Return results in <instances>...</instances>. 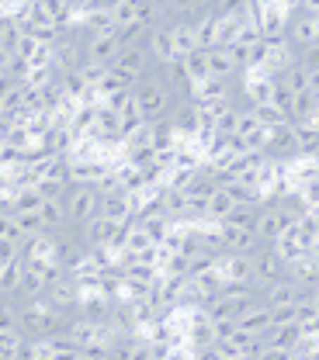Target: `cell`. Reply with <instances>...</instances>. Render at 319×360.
<instances>
[{"label": "cell", "instance_id": "6da1fadb", "mask_svg": "<svg viewBox=\"0 0 319 360\" xmlns=\"http://www.w3.org/2000/svg\"><path fill=\"white\" fill-rule=\"evenodd\" d=\"M132 101H136V111L142 115V122H156V118H167L170 108H174V94L163 84V73L160 66L153 73H142L139 84L132 87Z\"/></svg>", "mask_w": 319, "mask_h": 360}, {"label": "cell", "instance_id": "7a4b0ae2", "mask_svg": "<svg viewBox=\"0 0 319 360\" xmlns=\"http://www.w3.org/2000/svg\"><path fill=\"white\" fill-rule=\"evenodd\" d=\"M97 205H101V194L91 184H70L63 194V208H66L70 225H87L97 215Z\"/></svg>", "mask_w": 319, "mask_h": 360}, {"label": "cell", "instance_id": "3957f363", "mask_svg": "<svg viewBox=\"0 0 319 360\" xmlns=\"http://www.w3.org/2000/svg\"><path fill=\"white\" fill-rule=\"evenodd\" d=\"M284 42L292 45V52H302L309 45H319V14H306L302 7L288 14L284 25Z\"/></svg>", "mask_w": 319, "mask_h": 360}, {"label": "cell", "instance_id": "277c9868", "mask_svg": "<svg viewBox=\"0 0 319 360\" xmlns=\"http://www.w3.org/2000/svg\"><path fill=\"white\" fill-rule=\"evenodd\" d=\"M122 52V45L115 35H94L84 42V59L87 63H101V66H111L115 63V56Z\"/></svg>", "mask_w": 319, "mask_h": 360}, {"label": "cell", "instance_id": "5b68a950", "mask_svg": "<svg viewBox=\"0 0 319 360\" xmlns=\"http://www.w3.org/2000/svg\"><path fill=\"white\" fill-rule=\"evenodd\" d=\"M219 239H223V253H254L261 243L250 229H229L219 225Z\"/></svg>", "mask_w": 319, "mask_h": 360}, {"label": "cell", "instance_id": "8992f818", "mask_svg": "<svg viewBox=\"0 0 319 360\" xmlns=\"http://www.w3.org/2000/svg\"><path fill=\"white\" fill-rule=\"evenodd\" d=\"M250 232L257 236V243H274L277 239V205H257Z\"/></svg>", "mask_w": 319, "mask_h": 360}, {"label": "cell", "instance_id": "52a82bcc", "mask_svg": "<svg viewBox=\"0 0 319 360\" xmlns=\"http://www.w3.org/2000/svg\"><path fill=\"white\" fill-rule=\"evenodd\" d=\"M232 322H236V329H243V333H250V336H257V340L274 326L268 305H254L250 312H243L239 319H232Z\"/></svg>", "mask_w": 319, "mask_h": 360}, {"label": "cell", "instance_id": "ba28073f", "mask_svg": "<svg viewBox=\"0 0 319 360\" xmlns=\"http://www.w3.org/2000/svg\"><path fill=\"white\" fill-rule=\"evenodd\" d=\"M97 215H101V219H108V222H125V219L132 215V208H129V198H125V191H111V194H101Z\"/></svg>", "mask_w": 319, "mask_h": 360}, {"label": "cell", "instance_id": "9c48e42d", "mask_svg": "<svg viewBox=\"0 0 319 360\" xmlns=\"http://www.w3.org/2000/svg\"><path fill=\"white\" fill-rule=\"evenodd\" d=\"M309 115H319V84H309L306 90H299L292 97V111H288V122H302Z\"/></svg>", "mask_w": 319, "mask_h": 360}, {"label": "cell", "instance_id": "30bf717a", "mask_svg": "<svg viewBox=\"0 0 319 360\" xmlns=\"http://www.w3.org/2000/svg\"><path fill=\"white\" fill-rule=\"evenodd\" d=\"M160 73H163V84H167V90L174 94V97H191V90H194V84H191V77L184 73V66L174 59V63H167V66H160Z\"/></svg>", "mask_w": 319, "mask_h": 360}, {"label": "cell", "instance_id": "8fae6325", "mask_svg": "<svg viewBox=\"0 0 319 360\" xmlns=\"http://www.w3.org/2000/svg\"><path fill=\"white\" fill-rule=\"evenodd\" d=\"M170 129L174 135H184V139H191V135L198 132V111H194V104H177V108H170Z\"/></svg>", "mask_w": 319, "mask_h": 360}, {"label": "cell", "instance_id": "7c38bea8", "mask_svg": "<svg viewBox=\"0 0 319 360\" xmlns=\"http://www.w3.org/2000/svg\"><path fill=\"white\" fill-rule=\"evenodd\" d=\"M108 174V167L101 163V160H70V177L73 184H97V180Z\"/></svg>", "mask_w": 319, "mask_h": 360}, {"label": "cell", "instance_id": "4fadbf2b", "mask_svg": "<svg viewBox=\"0 0 319 360\" xmlns=\"http://www.w3.org/2000/svg\"><path fill=\"white\" fill-rule=\"evenodd\" d=\"M223 191L229 194V201L236 208H257L261 205V191L250 187V184H243V180H229V184H223Z\"/></svg>", "mask_w": 319, "mask_h": 360}, {"label": "cell", "instance_id": "5bb4252c", "mask_svg": "<svg viewBox=\"0 0 319 360\" xmlns=\"http://www.w3.org/2000/svg\"><path fill=\"white\" fill-rule=\"evenodd\" d=\"M39 219H42V229L46 232H63V229H70V219H66V208H63V201H42V208H39Z\"/></svg>", "mask_w": 319, "mask_h": 360}, {"label": "cell", "instance_id": "9a60e30c", "mask_svg": "<svg viewBox=\"0 0 319 360\" xmlns=\"http://www.w3.org/2000/svg\"><path fill=\"white\" fill-rule=\"evenodd\" d=\"M284 87L292 90V94H299V90H306L309 84H319V77H309V70L306 66H299V63H288L281 73H274Z\"/></svg>", "mask_w": 319, "mask_h": 360}, {"label": "cell", "instance_id": "2e32d148", "mask_svg": "<svg viewBox=\"0 0 319 360\" xmlns=\"http://www.w3.org/2000/svg\"><path fill=\"white\" fill-rule=\"evenodd\" d=\"M205 66H208V77H223V80L236 77V70H232V63H229V56H226V49H208V52H205Z\"/></svg>", "mask_w": 319, "mask_h": 360}, {"label": "cell", "instance_id": "e0dca14e", "mask_svg": "<svg viewBox=\"0 0 319 360\" xmlns=\"http://www.w3.org/2000/svg\"><path fill=\"white\" fill-rule=\"evenodd\" d=\"M21 270H25V264L14 257L11 264H4L0 267V298H11L14 291H18V284H21Z\"/></svg>", "mask_w": 319, "mask_h": 360}, {"label": "cell", "instance_id": "ac0fdd59", "mask_svg": "<svg viewBox=\"0 0 319 360\" xmlns=\"http://www.w3.org/2000/svg\"><path fill=\"white\" fill-rule=\"evenodd\" d=\"M156 274H160L156 267H149V264H139V260H132V264H125V267H122V277H125L129 284L142 288V291L153 284V277H156Z\"/></svg>", "mask_w": 319, "mask_h": 360}, {"label": "cell", "instance_id": "d6986e66", "mask_svg": "<svg viewBox=\"0 0 319 360\" xmlns=\"http://www.w3.org/2000/svg\"><path fill=\"white\" fill-rule=\"evenodd\" d=\"M177 63L184 66V73L191 77V84H198V80H205V77H208V66H205V52H201V49H194V52L181 56Z\"/></svg>", "mask_w": 319, "mask_h": 360}, {"label": "cell", "instance_id": "ffe728a7", "mask_svg": "<svg viewBox=\"0 0 319 360\" xmlns=\"http://www.w3.org/2000/svg\"><path fill=\"white\" fill-rule=\"evenodd\" d=\"M271 77L268 80H254V84H239V94L246 97V104L254 108V104H268L271 101Z\"/></svg>", "mask_w": 319, "mask_h": 360}, {"label": "cell", "instance_id": "44dd1931", "mask_svg": "<svg viewBox=\"0 0 319 360\" xmlns=\"http://www.w3.org/2000/svg\"><path fill=\"white\" fill-rule=\"evenodd\" d=\"M42 180H52V184H59V187H70V184H73V177H70V160H66V156H56L46 167Z\"/></svg>", "mask_w": 319, "mask_h": 360}, {"label": "cell", "instance_id": "7402d4cb", "mask_svg": "<svg viewBox=\"0 0 319 360\" xmlns=\"http://www.w3.org/2000/svg\"><path fill=\"white\" fill-rule=\"evenodd\" d=\"M11 219L18 222L21 236H39V232H46V229H42V219H39V212H11Z\"/></svg>", "mask_w": 319, "mask_h": 360}, {"label": "cell", "instance_id": "603a6c76", "mask_svg": "<svg viewBox=\"0 0 319 360\" xmlns=\"http://www.w3.org/2000/svg\"><path fill=\"white\" fill-rule=\"evenodd\" d=\"M42 208V194L35 187H21L14 198V212H39Z\"/></svg>", "mask_w": 319, "mask_h": 360}, {"label": "cell", "instance_id": "cb8c5ba5", "mask_svg": "<svg viewBox=\"0 0 319 360\" xmlns=\"http://www.w3.org/2000/svg\"><path fill=\"white\" fill-rule=\"evenodd\" d=\"M250 111H254V118H257V122H261L264 129H274V125H281V122H284V115H281V111L274 108L271 101H268V104H254Z\"/></svg>", "mask_w": 319, "mask_h": 360}, {"label": "cell", "instance_id": "d4e9b609", "mask_svg": "<svg viewBox=\"0 0 319 360\" xmlns=\"http://www.w3.org/2000/svg\"><path fill=\"white\" fill-rule=\"evenodd\" d=\"M223 49H226V56H229V63H232L236 73L250 66V45L246 42H229V45H223Z\"/></svg>", "mask_w": 319, "mask_h": 360}, {"label": "cell", "instance_id": "484cf974", "mask_svg": "<svg viewBox=\"0 0 319 360\" xmlns=\"http://www.w3.org/2000/svg\"><path fill=\"white\" fill-rule=\"evenodd\" d=\"M136 101H132V90H111L108 97H104V108L111 111V115H122V111H129Z\"/></svg>", "mask_w": 319, "mask_h": 360}, {"label": "cell", "instance_id": "4316f807", "mask_svg": "<svg viewBox=\"0 0 319 360\" xmlns=\"http://www.w3.org/2000/svg\"><path fill=\"white\" fill-rule=\"evenodd\" d=\"M136 11H139L136 0H122L118 7H111V21H115V28H122V25H132V21H136Z\"/></svg>", "mask_w": 319, "mask_h": 360}, {"label": "cell", "instance_id": "83f0119b", "mask_svg": "<svg viewBox=\"0 0 319 360\" xmlns=\"http://www.w3.org/2000/svg\"><path fill=\"white\" fill-rule=\"evenodd\" d=\"M254 212H257V208H232L219 225H229V229H254Z\"/></svg>", "mask_w": 319, "mask_h": 360}, {"label": "cell", "instance_id": "f1b7e54d", "mask_svg": "<svg viewBox=\"0 0 319 360\" xmlns=\"http://www.w3.org/2000/svg\"><path fill=\"white\" fill-rule=\"evenodd\" d=\"M25 336L18 333V329H0V360H11L14 357V350H18V343H21Z\"/></svg>", "mask_w": 319, "mask_h": 360}, {"label": "cell", "instance_id": "f546056e", "mask_svg": "<svg viewBox=\"0 0 319 360\" xmlns=\"http://www.w3.org/2000/svg\"><path fill=\"white\" fill-rule=\"evenodd\" d=\"M18 39H21L18 25H14V21H7V18H0V49H4V52H14Z\"/></svg>", "mask_w": 319, "mask_h": 360}, {"label": "cell", "instance_id": "4dcf8cb0", "mask_svg": "<svg viewBox=\"0 0 319 360\" xmlns=\"http://www.w3.org/2000/svg\"><path fill=\"white\" fill-rule=\"evenodd\" d=\"M52 66V45H35V52L28 56V70H49Z\"/></svg>", "mask_w": 319, "mask_h": 360}, {"label": "cell", "instance_id": "1f68e13d", "mask_svg": "<svg viewBox=\"0 0 319 360\" xmlns=\"http://www.w3.org/2000/svg\"><path fill=\"white\" fill-rule=\"evenodd\" d=\"M0 239H7V243H21V239H25L21 229H18V222H14L7 212H0Z\"/></svg>", "mask_w": 319, "mask_h": 360}, {"label": "cell", "instance_id": "d6a6232c", "mask_svg": "<svg viewBox=\"0 0 319 360\" xmlns=\"http://www.w3.org/2000/svg\"><path fill=\"white\" fill-rule=\"evenodd\" d=\"M77 70H80V77H84V84H87V87H94V84L108 73V66H101V63H87V59H84Z\"/></svg>", "mask_w": 319, "mask_h": 360}, {"label": "cell", "instance_id": "836d02e7", "mask_svg": "<svg viewBox=\"0 0 319 360\" xmlns=\"http://www.w3.org/2000/svg\"><path fill=\"white\" fill-rule=\"evenodd\" d=\"M236 115H239V108L229 101V108L219 115V122H215V132H223V135H229L232 129H236Z\"/></svg>", "mask_w": 319, "mask_h": 360}, {"label": "cell", "instance_id": "e575fe53", "mask_svg": "<svg viewBox=\"0 0 319 360\" xmlns=\"http://www.w3.org/2000/svg\"><path fill=\"white\" fill-rule=\"evenodd\" d=\"M80 357L84 360H111V347H108V343H87V347H80Z\"/></svg>", "mask_w": 319, "mask_h": 360}, {"label": "cell", "instance_id": "d590c367", "mask_svg": "<svg viewBox=\"0 0 319 360\" xmlns=\"http://www.w3.org/2000/svg\"><path fill=\"white\" fill-rule=\"evenodd\" d=\"M295 319V305H274L271 309V322L281 326V322H292Z\"/></svg>", "mask_w": 319, "mask_h": 360}, {"label": "cell", "instance_id": "8d00e7d4", "mask_svg": "<svg viewBox=\"0 0 319 360\" xmlns=\"http://www.w3.org/2000/svg\"><path fill=\"white\" fill-rule=\"evenodd\" d=\"M18 257V243H7V239H0V264H11Z\"/></svg>", "mask_w": 319, "mask_h": 360}, {"label": "cell", "instance_id": "74e56055", "mask_svg": "<svg viewBox=\"0 0 319 360\" xmlns=\"http://www.w3.org/2000/svg\"><path fill=\"white\" fill-rule=\"evenodd\" d=\"M7 59H11V52H4V49H0V73L7 70Z\"/></svg>", "mask_w": 319, "mask_h": 360}, {"label": "cell", "instance_id": "f35d334b", "mask_svg": "<svg viewBox=\"0 0 319 360\" xmlns=\"http://www.w3.org/2000/svg\"><path fill=\"white\" fill-rule=\"evenodd\" d=\"M136 4H163V0H136Z\"/></svg>", "mask_w": 319, "mask_h": 360}, {"label": "cell", "instance_id": "ab89813d", "mask_svg": "<svg viewBox=\"0 0 319 360\" xmlns=\"http://www.w3.org/2000/svg\"><path fill=\"white\" fill-rule=\"evenodd\" d=\"M21 4H32V0H21Z\"/></svg>", "mask_w": 319, "mask_h": 360}]
</instances>
